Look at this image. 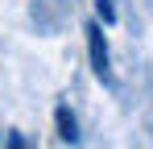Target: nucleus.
Returning a JSON list of instances; mask_svg holds the SVG:
<instances>
[{
    "instance_id": "nucleus-1",
    "label": "nucleus",
    "mask_w": 153,
    "mask_h": 149,
    "mask_svg": "<svg viewBox=\"0 0 153 149\" xmlns=\"http://www.w3.org/2000/svg\"><path fill=\"white\" fill-rule=\"evenodd\" d=\"M87 50H91V66L100 79H112V66H108V46H103V29L100 25H87Z\"/></svg>"
},
{
    "instance_id": "nucleus-3",
    "label": "nucleus",
    "mask_w": 153,
    "mask_h": 149,
    "mask_svg": "<svg viewBox=\"0 0 153 149\" xmlns=\"http://www.w3.org/2000/svg\"><path fill=\"white\" fill-rule=\"evenodd\" d=\"M95 17H100L103 25H112L116 21V4H112V0H95Z\"/></svg>"
},
{
    "instance_id": "nucleus-2",
    "label": "nucleus",
    "mask_w": 153,
    "mask_h": 149,
    "mask_svg": "<svg viewBox=\"0 0 153 149\" xmlns=\"http://www.w3.org/2000/svg\"><path fill=\"white\" fill-rule=\"evenodd\" d=\"M54 120H58V137H62L66 145H75L79 141V124H75V116H71V108H58Z\"/></svg>"
}]
</instances>
